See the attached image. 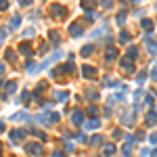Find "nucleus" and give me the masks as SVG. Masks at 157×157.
<instances>
[{"label":"nucleus","instance_id":"1","mask_svg":"<svg viewBox=\"0 0 157 157\" xmlns=\"http://www.w3.org/2000/svg\"><path fill=\"white\" fill-rule=\"evenodd\" d=\"M50 15H52V19H63V17H67V8L63 6V4H50Z\"/></svg>","mask_w":157,"mask_h":157},{"label":"nucleus","instance_id":"2","mask_svg":"<svg viewBox=\"0 0 157 157\" xmlns=\"http://www.w3.org/2000/svg\"><path fill=\"white\" fill-rule=\"evenodd\" d=\"M36 121L46 124V126H52V124H57V121H59V115H57V113H50V115H38Z\"/></svg>","mask_w":157,"mask_h":157},{"label":"nucleus","instance_id":"3","mask_svg":"<svg viewBox=\"0 0 157 157\" xmlns=\"http://www.w3.org/2000/svg\"><path fill=\"white\" fill-rule=\"evenodd\" d=\"M96 74H99V71H96L92 65H84V67H82V76H84V78L94 80V78H96Z\"/></svg>","mask_w":157,"mask_h":157},{"label":"nucleus","instance_id":"4","mask_svg":"<svg viewBox=\"0 0 157 157\" xmlns=\"http://www.w3.org/2000/svg\"><path fill=\"white\" fill-rule=\"evenodd\" d=\"M25 151H27L30 155H42V145H40V143H30V145L25 147Z\"/></svg>","mask_w":157,"mask_h":157},{"label":"nucleus","instance_id":"5","mask_svg":"<svg viewBox=\"0 0 157 157\" xmlns=\"http://www.w3.org/2000/svg\"><path fill=\"white\" fill-rule=\"evenodd\" d=\"M134 115H136V107H134V109H130V111H126V113H124V118H121V121H124V124H126V126H132V124H134Z\"/></svg>","mask_w":157,"mask_h":157},{"label":"nucleus","instance_id":"6","mask_svg":"<svg viewBox=\"0 0 157 157\" xmlns=\"http://www.w3.org/2000/svg\"><path fill=\"white\" fill-rule=\"evenodd\" d=\"M23 138H25V132H23V130H17V128H15V130L11 132V140H13V143H21Z\"/></svg>","mask_w":157,"mask_h":157},{"label":"nucleus","instance_id":"7","mask_svg":"<svg viewBox=\"0 0 157 157\" xmlns=\"http://www.w3.org/2000/svg\"><path fill=\"white\" fill-rule=\"evenodd\" d=\"M46 84H48V82H40V84H38V88L34 90V101H38V103H40V99H42V92L46 90Z\"/></svg>","mask_w":157,"mask_h":157},{"label":"nucleus","instance_id":"8","mask_svg":"<svg viewBox=\"0 0 157 157\" xmlns=\"http://www.w3.org/2000/svg\"><path fill=\"white\" fill-rule=\"evenodd\" d=\"M69 34H71L74 38H78V36L84 34V30H82V25H80V23H71V25H69Z\"/></svg>","mask_w":157,"mask_h":157},{"label":"nucleus","instance_id":"9","mask_svg":"<svg viewBox=\"0 0 157 157\" xmlns=\"http://www.w3.org/2000/svg\"><path fill=\"white\" fill-rule=\"evenodd\" d=\"M119 65H121L126 71H132V69H134V59H130V57H124Z\"/></svg>","mask_w":157,"mask_h":157},{"label":"nucleus","instance_id":"10","mask_svg":"<svg viewBox=\"0 0 157 157\" xmlns=\"http://www.w3.org/2000/svg\"><path fill=\"white\" fill-rule=\"evenodd\" d=\"M71 121H74L76 126H80V124H84V113H82L80 109H76V111H74V118H71Z\"/></svg>","mask_w":157,"mask_h":157},{"label":"nucleus","instance_id":"11","mask_svg":"<svg viewBox=\"0 0 157 157\" xmlns=\"http://www.w3.org/2000/svg\"><path fill=\"white\" fill-rule=\"evenodd\" d=\"M115 57H118V48H113V46H109V48L105 50V59H107V61H113Z\"/></svg>","mask_w":157,"mask_h":157},{"label":"nucleus","instance_id":"12","mask_svg":"<svg viewBox=\"0 0 157 157\" xmlns=\"http://www.w3.org/2000/svg\"><path fill=\"white\" fill-rule=\"evenodd\" d=\"M61 57H63V52H55L52 57H48V59H46V61L42 63V67H48V65H52V63H55L57 59H61Z\"/></svg>","mask_w":157,"mask_h":157},{"label":"nucleus","instance_id":"13","mask_svg":"<svg viewBox=\"0 0 157 157\" xmlns=\"http://www.w3.org/2000/svg\"><path fill=\"white\" fill-rule=\"evenodd\" d=\"M19 50H21V55H25V57H30V55H32V46H30L27 42H21Z\"/></svg>","mask_w":157,"mask_h":157},{"label":"nucleus","instance_id":"14","mask_svg":"<svg viewBox=\"0 0 157 157\" xmlns=\"http://www.w3.org/2000/svg\"><path fill=\"white\" fill-rule=\"evenodd\" d=\"M96 6V0H82V8L84 11H92Z\"/></svg>","mask_w":157,"mask_h":157},{"label":"nucleus","instance_id":"15","mask_svg":"<svg viewBox=\"0 0 157 157\" xmlns=\"http://www.w3.org/2000/svg\"><path fill=\"white\" fill-rule=\"evenodd\" d=\"M147 50H149V55H157V42H151V40H147Z\"/></svg>","mask_w":157,"mask_h":157},{"label":"nucleus","instance_id":"16","mask_svg":"<svg viewBox=\"0 0 157 157\" xmlns=\"http://www.w3.org/2000/svg\"><path fill=\"white\" fill-rule=\"evenodd\" d=\"M153 27H155V23L151 19H143V30L145 32H153Z\"/></svg>","mask_w":157,"mask_h":157},{"label":"nucleus","instance_id":"17","mask_svg":"<svg viewBox=\"0 0 157 157\" xmlns=\"http://www.w3.org/2000/svg\"><path fill=\"white\" fill-rule=\"evenodd\" d=\"M80 52H82V57H88V55H92V52H94V46H92V44H86Z\"/></svg>","mask_w":157,"mask_h":157},{"label":"nucleus","instance_id":"18","mask_svg":"<svg viewBox=\"0 0 157 157\" xmlns=\"http://www.w3.org/2000/svg\"><path fill=\"white\" fill-rule=\"evenodd\" d=\"M21 25V17H13L11 19V25H8V30H17Z\"/></svg>","mask_w":157,"mask_h":157},{"label":"nucleus","instance_id":"19","mask_svg":"<svg viewBox=\"0 0 157 157\" xmlns=\"http://www.w3.org/2000/svg\"><path fill=\"white\" fill-rule=\"evenodd\" d=\"M55 99H57V101H65V99H69V92L59 90V92H55Z\"/></svg>","mask_w":157,"mask_h":157},{"label":"nucleus","instance_id":"20","mask_svg":"<svg viewBox=\"0 0 157 157\" xmlns=\"http://www.w3.org/2000/svg\"><path fill=\"white\" fill-rule=\"evenodd\" d=\"M86 128H90V130L101 128V119H90V121H86Z\"/></svg>","mask_w":157,"mask_h":157},{"label":"nucleus","instance_id":"21","mask_svg":"<svg viewBox=\"0 0 157 157\" xmlns=\"http://www.w3.org/2000/svg\"><path fill=\"white\" fill-rule=\"evenodd\" d=\"M136 55H138V48L136 46H130L128 52H126V57H130V59H136Z\"/></svg>","mask_w":157,"mask_h":157},{"label":"nucleus","instance_id":"22","mask_svg":"<svg viewBox=\"0 0 157 157\" xmlns=\"http://www.w3.org/2000/svg\"><path fill=\"white\" fill-rule=\"evenodd\" d=\"M6 84H8V86H6V92H8V94H15V92H17V82H6Z\"/></svg>","mask_w":157,"mask_h":157},{"label":"nucleus","instance_id":"23","mask_svg":"<svg viewBox=\"0 0 157 157\" xmlns=\"http://www.w3.org/2000/svg\"><path fill=\"white\" fill-rule=\"evenodd\" d=\"M27 118H30V115H27L25 111H21V113H15V115H13V119H15V121H25Z\"/></svg>","mask_w":157,"mask_h":157},{"label":"nucleus","instance_id":"24","mask_svg":"<svg viewBox=\"0 0 157 157\" xmlns=\"http://www.w3.org/2000/svg\"><path fill=\"white\" fill-rule=\"evenodd\" d=\"M147 124H149V126H155L157 124V115L155 113H147Z\"/></svg>","mask_w":157,"mask_h":157},{"label":"nucleus","instance_id":"25","mask_svg":"<svg viewBox=\"0 0 157 157\" xmlns=\"http://www.w3.org/2000/svg\"><path fill=\"white\" fill-rule=\"evenodd\" d=\"M126 17H128V13H126V11H121V13L118 15V25H124V23H126Z\"/></svg>","mask_w":157,"mask_h":157},{"label":"nucleus","instance_id":"26","mask_svg":"<svg viewBox=\"0 0 157 157\" xmlns=\"http://www.w3.org/2000/svg\"><path fill=\"white\" fill-rule=\"evenodd\" d=\"M113 153H115V147L113 145H105V155L109 157V155H113Z\"/></svg>","mask_w":157,"mask_h":157},{"label":"nucleus","instance_id":"27","mask_svg":"<svg viewBox=\"0 0 157 157\" xmlns=\"http://www.w3.org/2000/svg\"><path fill=\"white\" fill-rule=\"evenodd\" d=\"M15 59H17L15 52H13V50H6V61H8V63H15Z\"/></svg>","mask_w":157,"mask_h":157},{"label":"nucleus","instance_id":"28","mask_svg":"<svg viewBox=\"0 0 157 157\" xmlns=\"http://www.w3.org/2000/svg\"><path fill=\"white\" fill-rule=\"evenodd\" d=\"M27 71H30V74H36V71H38V65L30 61V63H27Z\"/></svg>","mask_w":157,"mask_h":157},{"label":"nucleus","instance_id":"29","mask_svg":"<svg viewBox=\"0 0 157 157\" xmlns=\"http://www.w3.org/2000/svg\"><path fill=\"white\" fill-rule=\"evenodd\" d=\"M153 103H155V99H153L151 94H147V96H145V105H149V107H153Z\"/></svg>","mask_w":157,"mask_h":157},{"label":"nucleus","instance_id":"30","mask_svg":"<svg viewBox=\"0 0 157 157\" xmlns=\"http://www.w3.org/2000/svg\"><path fill=\"white\" fill-rule=\"evenodd\" d=\"M50 40H52V42H55V44H59V32H50Z\"/></svg>","mask_w":157,"mask_h":157},{"label":"nucleus","instance_id":"31","mask_svg":"<svg viewBox=\"0 0 157 157\" xmlns=\"http://www.w3.org/2000/svg\"><path fill=\"white\" fill-rule=\"evenodd\" d=\"M34 134H36V136H38L40 140H46V134H44V132H42V130H34Z\"/></svg>","mask_w":157,"mask_h":157},{"label":"nucleus","instance_id":"32","mask_svg":"<svg viewBox=\"0 0 157 157\" xmlns=\"http://www.w3.org/2000/svg\"><path fill=\"white\" fill-rule=\"evenodd\" d=\"M119 40H121V42H130V34H128V32H121Z\"/></svg>","mask_w":157,"mask_h":157},{"label":"nucleus","instance_id":"33","mask_svg":"<svg viewBox=\"0 0 157 157\" xmlns=\"http://www.w3.org/2000/svg\"><path fill=\"white\" fill-rule=\"evenodd\" d=\"M145 80H147V74H145V71H140V74H138V78H136V82H138V84H143Z\"/></svg>","mask_w":157,"mask_h":157},{"label":"nucleus","instance_id":"34","mask_svg":"<svg viewBox=\"0 0 157 157\" xmlns=\"http://www.w3.org/2000/svg\"><path fill=\"white\" fill-rule=\"evenodd\" d=\"M101 143H103V136H101V134H96V136L92 138V145H101Z\"/></svg>","mask_w":157,"mask_h":157},{"label":"nucleus","instance_id":"35","mask_svg":"<svg viewBox=\"0 0 157 157\" xmlns=\"http://www.w3.org/2000/svg\"><path fill=\"white\" fill-rule=\"evenodd\" d=\"M101 4H103V8H111L113 6V0H103Z\"/></svg>","mask_w":157,"mask_h":157},{"label":"nucleus","instance_id":"36","mask_svg":"<svg viewBox=\"0 0 157 157\" xmlns=\"http://www.w3.org/2000/svg\"><path fill=\"white\" fill-rule=\"evenodd\" d=\"M8 8V2L6 0H0V11H6Z\"/></svg>","mask_w":157,"mask_h":157},{"label":"nucleus","instance_id":"37","mask_svg":"<svg viewBox=\"0 0 157 157\" xmlns=\"http://www.w3.org/2000/svg\"><path fill=\"white\" fill-rule=\"evenodd\" d=\"M113 138H115V140L121 138V130H113Z\"/></svg>","mask_w":157,"mask_h":157},{"label":"nucleus","instance_id":"38","mask_svg":"<svg viewBox=\"0 0 157 157\" xmlns=\"http://www.w3.org/2000/svg\"><path fill=\"white\" fill-rule=\"evenodd\" d=\"M34 34H36V30H32V27H30V30H25V36H27V38H32Z\"/></svg>","mask_w":157,"mask_h":157},{"label":"nucleus","instance_id":"39","mask_svg":"<svg viewBox=\"0 0 157 157\" xmlns=\"http://www.w3.org/2000/svg\"><path fill=\"white\" fill-rule=\"evenodd\" d=\"M32 2H34V0H19V4H21V6H30Z\"/></svg>","mask_w":157,"mask_h":157},{"label":"nucleus","instance_id":"40","mask_svg":"<svg viewBox=\"0 0 157 157\" xmlns=\"http://www.w3.org/2000/svg\"><path fill=\"white\" fill-rule=\"evenodd\" d=\"M27 99H30V92H23V94H21V101L27 103Z\"/></svg>","mask_w":157,"mask_h":157},{"label":"nucleus","instance_id":"41","mask_svg":"<svg viewBox=\"0 0 157 157\" xmlns=\"http://www.w3.org/2000/svg\"><path fill=\"white\" fill-rule=\"evenodd\" d=\"M88 113H90V115H96V113H99V109H96V107H90V109H88Z\"/></svg>","mask_w":157,"mask_h":157},{"label":"nucleus","instance_id":"42","mask_svg":"<svg viewBox=\"0 0 157 157\" xmlns=\"http://www.w3.org/2000/svg\"><path fill=\"white\" fill-rule=\"evenodd\" d=\"M151 80H157V65L153 67V71H151Z\"/></svg>","mask_w":157,"mask_h":157},{"label":"nucleus","instance_id":"43","mask_svg":"<svg viewBox=\"0 0 157 157\" xmlns=\"http://www.w3.org/2000/svg\"><path fill=\"white\" fill-rule=\"evenodd\" d=\"M50 157H65V153H61V151H55Z\"/></svg>","mask_w":157,"mask_h":157},{"label":"nucleus","instance_id":"44","mask_svg":"<svg viewBox=\"0 0 157 157\" xmlns=\"http://www.w3.org/2000/svg\"><path fill=\"white\" fill-rule=\"evenodd\" d=\"M151 143H157V134H151Z\"/></svg>","mask_w":157,"mask_h":157},{"label":"nucleus","instance_id":"45","mask_svg":"<svg viewBox=\"0 0 157 157\" xmlns=\"http://www.w3.org/2000/svg\"><path fill=\"white\" fill-rule=\"evenodd\" d=\"M149 155H151V157H157V149H153V151H151Z\"/></svg>","mask_w":157,"mask_h":157},{"label":"nucleus","instance_id":"46","mask_svg":"<svg viewBox=\"0 0 157 157\" xmlns=\"http://www.w3.org/2000/svg\"><path fill=\"white\" fill-rule=\"evenodd\" d=\"M4 128H6V126H4V121H0V132H4Z\"/></svg>","mask_w":157,"mask_h":157},{"label":"nucleus","instance_id":"47","mask_svg":"<svg viewBox=\"0 0 157 157\" xmlns=\"http://www.w3.org/2000/svg\"><path fill=\"white\" fill-rule=\"evenodd\" d=\"M4 42V32H0V44Z\"/></svg>","mask_w":157,"mask_h":157},{"label":"nucleus","instance_id":"48","mask_svg":"<svg viewBox=\"0 0 157 157\" xmlns=\"http://www.w3.org/2000/svg\"><path fill=\"white\" fill-rule=\"evenodd\" d=\"M2 71H4V63H0V74H2Z\"/></svg>","mask_w":157,"mask_h":157},{"label":"nucleus","instance_id":"49","mask_svg":"<svg viewBox=\"0 0 157 157\" xmlns=\"http://www.w3.org/2000/svg\"><path fill=\"white\" fill-rule=\"evenodd\" d=\"M0 153H2V145H0Z\"/></svg>","mask_w":157,"mask_h":157},{"label":"nucleus","instance_id":"50","mask_svg":"<svg viewBox=\"0 0 157 157\" xmlns=\"http://www.w3.org/2000/svg\"><path fill=\"white\" fill-rule=\"evenodd\" d=\"M121 2H130V0H121Z\"/></svg>","mask_w":157,"mask_h":157},{"label":"nucleus","instance_id":"51","mask_svg":"<svg viewBox=\"0 0 157 157\" xmlns=\"http://www.w3.org/2000/svg\"><path fill=\"white\" fill-rule=\"evenodd\" d=\"M136 2H140V0H136Z\"/></svg>","mask_w":157,"mask_h":157}]
</instances>
